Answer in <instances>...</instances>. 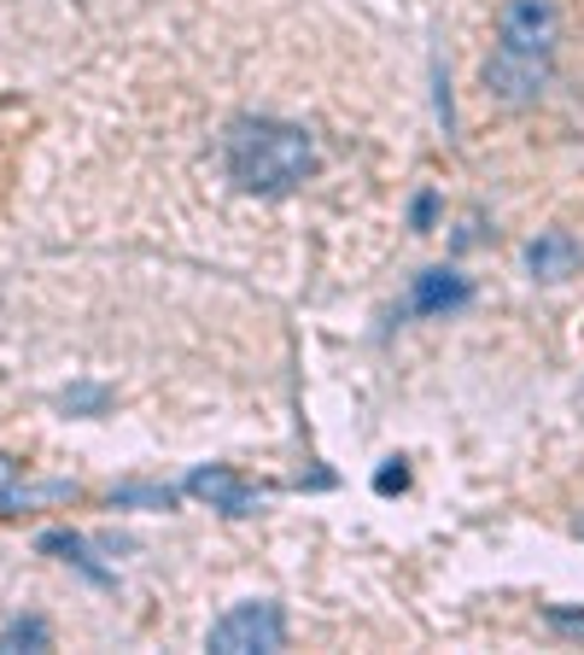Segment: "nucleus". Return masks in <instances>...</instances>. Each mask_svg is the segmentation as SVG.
<instances>
[{
	"label": "nucleus",
	"instance_id": "nucleus-8",
	"mask_svg": "<svg viewBox=\"0 0 584 655\" xmlns=\"http://www.w3.org/2000/svg\"><path fill=\"white\" fill-rule=\"evenodd\" d=\"M19 644L47 650V627H42V620H12V627L0 632V650H19Z\"/></svg>",
	"mask_w": 584,
	"mask_h": 655
},
{
	"label": "nucleus",
	"instance_id": "nucleus-2",
	"mask_svg": "<svg viewBox=\"0 0 584 655\" xmlns=\"http://www.w3.org/2000/svg\"><path fill=\"white\" fill-rule=\"evenodd\" d=\"M222 159L246 194H292L304 176H316V141L299 124H275V117H234Z\"/></svg>",
	"mask_w": 584,
	"mask_h": 655
},
{
	"label": "nucleus",
	"instance_id": "nucleus-11",
	"mask_svg": "<svg viewBox=\"0 0 584 655\" xmlns=\"http://www.w3.org/2000/svg\"><path fill=\"white\" fill-rule=\"evenodd\" d=\"M549 620H556V627H567V632H584V615H567V609H556Z\"/></svg>",
	"mask_w": 584,
	"mask_h": 655
},
{
	"label": "nucleus",
	"instance_id": "nucleus-3",
	"mask_svg": "<svg viewBox=\"0 0 584 655\" xmlns=\"http://www.w3.org/2000/svg\"><path fill=\"white\" fill-rule=\"evenodd\" d=\"M281 644H287V620L275 603H234L211 627V650H222V655H252V650L269 655Z\"/></svg>",
	"mask_w": 584,
	"mask_h": 655
},
{
	"label": "nucleus",
	"instance_id": "nucleus-5",
	"mask_svg": "<svg viewBox=\"0 0 584 655\" xmlns=\"http://www.w3.org/2000/svg\"><path fill=\"white\" fill-rule=\"evenodd\" d=\"M579 264H584V246H579V234H567V229H544L538 241L526 246V270L538 281H567V276H579Z\"/></svg>",
	"mask_w": 584,
	"mask_h": 655
},
{
	"label": "nucleus",
	"instance_id": "nucleus-6",
	"mask_svg": "<svg viewBox=\"0 0 584 655\" xmlns=\"http://www.w3.org/2000/svg\"><path fill=\"white\" fill-rule=\"evenodd\" d=\"M468 299H474L468 276H456V270H427V276H416L409 311H416V316H444V311H462Z\"/></svg>",
	"mask_w": 584,
	"mask_h": 655
},
{
	"label": "nucleus",
	"instance_id": "nucleus-9",
	"mask_svg": "<svg viewBox=\"0 0 584 655\" xmlns=\"http://www.w3.org/2000/svg\"><path fill=\"white\" fill-rule=\"evenodd\" d=\"M36 492H24L19 486V463L12 457H0V510H19V503H30Z\"/></svg>",
	"mask_w": 584,
	"mask_h": 655
},
{
	"label": "nucleus",
	"instance_id": "nucleus-4",
	"mask_svg": "<svg viewBox=\"0 0 584 655\" xmlns=\"http://www.w3.org/2000/svg\"><path fill=\"white\" fill-rule=\"evenodd\" d=\"M187 492L199 503H211V510H222V515H252L257 503H264V492L246 486L234 468H194V475H187Z\"/></svg>",
	"mask_w": 584,
	"mask_h": 655
},
{
	"label": "nucleus",
	"instance_id": "nucleus-1",
	"mask_svg": "<svg viewBox=\"0 0 584 655\" xmlns=\"http://www.w3.org/2000/svg\"><path fill=\"white\" fill-rule=\"evenodd\" d=\"M556 47H561L556 0H503L497 47L486 59V89L503 100V106H532V100L549 89Z\"/></svg>",
	"mask_w": 584,
	"mask_h": 655
},
{
	"label": "nucleus",
	"instance_id": "nucleus-10",
	"mask_svg": "<svg viewBox=\"0 0 584 655\" xmlns=\"http://www.w3.org/2000/svg\"><path fill=\"white\" fill-rule=\"evenodd\" d=\"M404 480H409V468L398 463V468H381V480H374V486H381V492H404Z\"/></svg>",
	"mask_w": 584,
	"mask_h": 655
},
{
	"label": "nucleus",
	"instance_id": "nucleus-7",
	"mask_svg": "<svg viewBox=\"0 0 584 655\" xmlns=\"http://www.w3.org/2000/svg\"><path fill=\"white\" fill-rule=\"evenodd\" d=\"M112 503H147V510H170V503H176V492H170V486H117Z\"/></svg>",
	"mask_w": 584,
	"mask_h": 655
}]
</instances>
